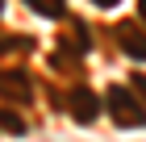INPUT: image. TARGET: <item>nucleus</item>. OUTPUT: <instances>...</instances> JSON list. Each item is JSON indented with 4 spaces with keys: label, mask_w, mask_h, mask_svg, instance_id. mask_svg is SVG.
Instances as JSON below:
<instances>
[{
    "label": "nucleus",
    "mask_w": 146,
    "mask_h": 142,
    "mask_svg": "<svg viewBox=\"0 0 146 142\" xmlns=\"http://www.w3.org/2000/svg\"><path fill=\"white\" fill-rule=\"evenodd\" d=\"M138 17H142V25H146V0H138Z\"/></svg>",
    "instance_id": "obj_11"
},
{
    "label": "nucleus",
    "mask_w": 146,
    "mask_h": 142,
    "mask_svg": "<svg viewBox=\"0 0 146 142\" xmlns=\"http://www.w3.org/2000/svg\"><path fill=\"white\" fill-rule=\"evenodd\" d=\"M0 96L9 105H29L34 100V88L25 79V71H0Z\"/></svg>",
    "instance_id": "obj_4"
},
{
    "label": "nucleus",
    "mask_w": 146,
    "mask_h": 142,
    "mask_svg": "<svg viewBox=\"0 0 146 142\" xmlns=\"http://www.w3.org/2000/svg\"><path fill=\"white\" fill-rule=\"evenodd\" d=\"M96 9H113V4H121V0H92Z\"/></svg>",
    "instance_id": "obj_10"
},
{
    "label": "nucleus",
    "mask_w": 146,
    "mask_h": 142,
    "mask_svg": "<svg viewBox=\"0 0 146 142\" xmlns=\"http://www.w3.org/2000/svg\"><path fill=\"white\" fill-rule=\"evenodd\" d=\"M113 38H117V46H121L129 59L146 63V25H138V21H117Z\"/></svg>",
    "instance_id": "obj_3"
},
{
    "label": "nucleus",
    "mask_w": 146,
    "mask_h": 142,
    "mask_svg": "<svg viewBox=\"0 0 146 142\" xmlns=\"http://www.w3.org/2000/svg\"><path fill=\"white\" fill-rule=\"evenodd\" d=\"M129 92H134V96H142V105H146V75H138V71H134V79H129Z\"/></svg>",
    "instance_id": "obj_9"
},
{
    "label": "nucleus",
    "mask_w": 146,
    "mask_h": 142,
    "mask_svg": "<svg viewBox=\"0 0 146 142\" xmlns=\"http://www.w3.org/2000/svg\"><path fill=\"white\" fill-rule=\"evenodd\" d=\"M29 42H21V38H4L0 33V55H9V50H25Z\"/></svg>",
    "instance_id": "obj_8"
},
{
    "label": "nucleus",
    "mask_w": 146,
    "mask_h": 142,
    "mask_svg": "<svg viewBox=\"0 0 146 142\" xmlns=\"http://www.w3.org/2000/svg\"><path fill=\"white\" fill-rule=\"evenodd\" d=\"M0 125H4V130H13V134H21V130H25V121L17 117V113H9V109H0Z\"/></svg>",
    "instance_id": "obj_7"
},
{
    "label": "nucleus",
    "mask_w": 146,
    "mask_h": 142,
    "mask_svg": "<svg viewBox=\"0 0 146 142\" xmlns=\"http://www.w3.org/2000/svg\"><path fill=\"white\" fill-rule=\"evenodd\" d=\"M25 4H29V9L34 13H42V17H50V21H58V17H63V4H67V0H25Z\"/></svg>",
    "instance_id": "obj_5"
},
{
    "label": "nucleus",
    "mask_w": 146,
    "mask_h": 142,
    "mask_svg": "<svg viewBox=\"0 0 146 142\" xmlns=\"http://www.w3.org/2000/svg\"><path fill=\"white\" fill-rule=\"evenodd\" d=\"M63 46H67V50H75V55H84V50H88V38H84V25H79V21H71V29L63 33Z\"/></svg>",
    "instance_id": "obj_6"
},
{
    "label": "nucleus",
    "mask_w": 146,
    "mask_h": 142,
    "mask_svg": "<svg viewBox=\"0 0 146 142\" xmlns=\"http://www.w3.org/2000/svg\"><path fill=\"white\" fill-rule=\"evenodd\" d=\"M67 109H71V117H75V121H84V125H92V121L100 117V96H96L92 88L75 84V88L67 92Z\"/></svg>",
    "instance_id": "obj_2"
},
{
    "label": "nucleus",
    "mask_w": 146,
    "mask_h": 142,
    "mask_svg": "<svg viewBox=\"0 0 146 142\" xmlns=\"http://www.w3.org/2000/svg\"><path fill=\"white\" fill-rule=\"evenodd\" d=\"M0 9H4V0H0Z\"/></svg>",
    "instance_id": "obj_12"
},
{
    "label": "nucleus",
    "mask_w": 146,
    "mask_h": 142,
    "mask_svg": "<svg viewBox=\"0 0 146 142\" xmlns=\"http://www.w3.org/2000/svg\"><path fill=\"white\" fill-rule=\"evenodd\" d=\"M100 105H104V113H109L121 130H142V125H146V109H142V100H138L129 88H121V84L109 88Z\"/></svg>",
    "instance_id": "obj_1"
}]
</instances>
